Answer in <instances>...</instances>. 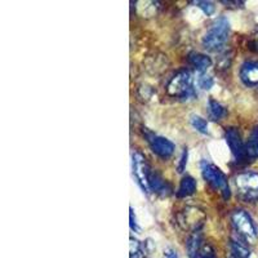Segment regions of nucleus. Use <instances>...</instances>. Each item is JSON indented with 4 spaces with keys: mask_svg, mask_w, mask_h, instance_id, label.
<instances>
[{
    "mask_svg": "<svg viewBox=\"0 0 258 258\" xmlns=\"http://www.w3.org/2000/svg\"><path fill=\"white\" fill-rule=\"evenodd\" d=\"M131 254L129 258H145L144 245L140 240L135 238H131Z\"/></svg>",
    "mask_w": 258,
    "mask_h": 258,
    "instance_id": "17",
    "label": "nucleus"
},
{
    "mask_svg": "<svg viewBox=\"0 0 258 258\" xmlns=\"http://www.w3.org/2000/svg\"><path fill=\"white\" fill-rule=\"evenodd\" d=\"M226 142L231 150L232 155L236 160H243L245 159V145L243 144L240 137V133L236 128H230L226 131Z\"/></svg>",
    "mask_w": 258,
    "mask_h": 258,
    "instance_id": "8",
    "label": "nucleus"
},
{
    "mask_svg": "<svg viewBox=\"0 0 258 258\" xmlns=\"http://www.w3.org/2000/svg\"><path fill=\"white\" fill-rule=\"evenodd\" d=\"M235 187L239 198L244 202L254 203L258 200V173L245 172L235 177Z\"/></svg>",
    "mask_w": 258,
    "mask_h": 258,
    "instance_id": "5",
    "label": "nucleus"
},
{
    "mask_svg": "<svg viewBox=\"0 0 258 258\" xmlns=\"http://www.w3.org/2000/svg\"><path fill=\"white\" fill-rule=\"evenodd\" d=\"M204 220V214L202 213L200 211L195 208H191L185 211V213L182 214V218H181V222L179 223H185V227H190L192 226L194 231H197L198 229V225H202V221Z\"/></svg>",
    "mask_w": 258,
    "mask_h": 258,
    "instance_id": "11",
    "label": "nucleus"
},
{
    "mask_svg": "<svg viewBox=\"0 0 258 258\" xmlns=\"http://www.w3.org/2000/svg\"><path fill=\"white\" fill-rule=\"evenodd\" d=\"M187 156H188L187 149H183V153H182V156H181V159H179V164H178L179 173H182V172L185 170L186 164H187Z\"/></svg>",
    "mask_w": 258,
    "mask_h": 258,
    "instance_id": "23",
    "label": "nucleus"
},
{
    "mask_svg": "<svg viewBox=\"0 0 258 258\" xmlns=\"http://www.w3.org/2000/svg\"><path fill=\"white\" fill-rule=\"evenodd\" d=\"M191 125L197 129L198 132L202 133V135H207V133H208V123H207L206 119H203L202 116L192 115V116H191Z\"/></svg>",
    "mask_w": 258,
    "mask_h": 258,
    "instance_id": "19",
    "label": "nucleus"
},
{
    "mask_svg": "<svg viewBox=\"0 0 258 258\" xmlns=\"http://www.w3.org/2000/svg\"><path fill=\"white\" fill-rule=\"evenodd\" d=\"M149 185L150 190L154 191V192L161 194V195H168L172 191L170 186L168 185V182L160 174L156 173V172H153V170H151V173H150L149 177Z\"/></svg>",
    "mask_w": 258,
    "mask_h": 258,
    "instance_id": "10",
    "label": "nucleus"
},
{
    "mask_svg": "<svg viewBox=\"0 0 258 258\" xmlns=\"http://www.w3.org/2000/svg\"><path fill=\"white\" fill-rule=\"evenodd\" d=\"M132 173L136 182L144 190V192H150L151 190H150L149 185V177L151 173V169H150L146 159L142 154L135 153L132 155Z\"/></svg>",
    "mask_w": 258,
    "mask_h": 258,
    "instance_id": "6",
    "label": "nucleus"
},
{
    "mask_svg": "<svg viewBox=\"0 0 258 258\" xmlns=\"http://www.w3.org/2000/svg\"><path fill=\"white\" fill-rule=\"evenodd\" d=\"M194 258H217L216 257V252L209 244H203V246L197 253V255Z\"/></svg>",
    "mask_w": 258,
    "mask_h": 258,
    "instance_id": "20",
    "label": "nucleus"
},
{
    "mask_svg": "<svg viewBox=\"0 0 258 258\" xmlns=\"http://www.w3.org/2000/svg\"><path fill=\"white\" fill-rule=\"evenodd\" d=\"M195 191H197V181H195L191 176H186L182 178L181 183H179L178 191H177V197H191Z\"/></svg>",
    "mask_w": 258,
    "mask_h": 258,
    "instance_id": "15",
    "label": "nucleus"
},
{
    "mask_svg": "<svg viewBox=\"0 0 258 258\" xmlns=\"http://www.w3.org/2000/svg\"><path fill=\"white\" fill-rule=\"evenodd\" d=\"M146 138L150 145V149L153 150V153L160 156V158H169L174 153V150H176L173 142L167 140L165 137L147 132Z\"/></svg>",
    "mask_w": 258,
    "mask_h": 258,
    "instance_id": "7",
    "label": "nucleus"
},
{
    "mask_svg": "<svg viewBox=\"0 0 258 258\" xmlns=\"http://www.w3.org/2000/svg\"><path fill=\"white\" fill-rule=\"evenodd\" d=\"M208 112L209 116H211L213 120H221L222 117H225L226 115H227V110H226L220 102H217V101L214 100H209Z\"/></svg>",
    "mask_w": 258,
    "mask_h": 258,
    "instance_id": "16",
    "label": "nucleus"
},
{
    "mask_svg": "<svg viewBox=\"0 0 258 258\" xmlns=\"http://www.w3.org/2000/svg\"><path fill=\"white\" fill-rule=\"evenodd\" d=\"M195 6L199 7L200 9H202L203 12L206 13L207 16H212L214 13V11H216V7H214L213 3H211V2H204V0H198V2H195Z\"/></svg>",
    "mask_w": 258,
    "mask_h": 258,
    "instance_id": "22",
    "label": "nucleus"
},
{
    "mask_svg": "<svg viewBox=\"0 0 258 258\" xmlns=\"http://www.w3.org/2000/svg\"><path fill=\"white\" fill-rule=\"evenodd\" d=\"M214 84L213 78H211L209 75H207L206 73L200 74L199 78H198V85H199V88L202 89H211Z\"/></svg>",
    "mask_w": 258,
    "mask_h": 258,
    "instance_id": "21",
    "label": "nucleus"
},
{
    "mask_svg": "<svg viewBox=\"0 0 258 258\" xmlns=\"http://www.w3.org/2000/svg\"><path fill=\"white\" fill-rule=\"evenodd\" d=\"M167 93L170 97H176L181 101H187L195 97L192 87L191 74L186 70H181L169 80L167 85Z\"/></svg>",
    "mask_w": 258,
    "mask_h": 258,
    "instance_id": "3",
    "label": "nucleus"
},
{
    "mask_svg": "<svg viewBox=\"0 0 258 258\" xmlns=\"http://www.w3.org/2000/svg\"><path fill=\"white\" fill-rule=\"evenodd\" d=\"M230 22L226 17H220L212 24L211 29L203 36V47L209 52H218L225 47L229 39Z\"/></svg>",
    "mask_w": 258,
    "mask_h": 258,
    "instance_id": "1",
    "label": "nucleus"
},
{
    "mask_svg": "<svg viewBox=\"0 0 258 258\" xmlns=\"http://www.w3.org/2000/svg\"><path fill=\"white\" fill-rule=\"evenodd\" d=\"M163 258H178V255H177V252L174 249H172V248H167V249L164 250Z\"/></svg>",
    "mask_w": 258,
    "mask_h": 258,
    "instance_id": "25",
    "label": "nucleus"
},
{
    "mask_svg": "<svg viewBox=\"0 0 258 258\" xmlns=\"http://www.w3.org/2000/svg\"><path fill=\"white\" fill-rule=\"evenodd\" d=\"M203 235L199 230L197 231H192V234L190 235V238L187 239V243H186V249H187L188 255L191 258H194L197 255V253L199 252V249L203 246Z\"/></svg>",
    "mask_w": 258,
    "mask_h": 258,
    "instance_id": "13",
    "label": "nucleus"
},
{
    "mask_svg": "<svg viewBox=\"0 0 258 258\" xmlns=\"http://www.w3.org/2000/svg\"><path fill=\"white\" fill-rule=\"evenodd\" d=\"M245 156L249 159L258 158V137H252L245 144Z\"/></svg>",
    "mask_w": 258,
    "mask_h": 258,
    "instance_id": "18",
    "label": "nucleus"
},
{
    "mask_svg": "<svg viewBox=\"0 0 258 258\" xmlns=\"http://www.w3.org/2000/svg\"><path fill=\"white\" fill-rule=\"evenodd\" d=\"M129 221H131V222H129V225H131V229H132V231H135V232L140 231V227H138V223H137V220H136L133 208H131V213H129Z\"/></svg>",
    "mask_w": 258,
    "mask_h": 258,
    "instance_id": "24",
    "label": "nucleus"
},
{
    "mask_svg": "<svg viewBox=\"0 0 258 258\" xmlns=\"http://www.w3.org/2000/svg\"><path fill=\"white\" fill-rule=\"evenodd\" d=\"M188 63L192 66V68L197 69L200 74H204L207 71V69L211 68L212 59L209 58L207 54H203V53H197L192 52L188 54Z\"/></svg>",
    "mask_w": 258,
    "mask_h": 258,
    "instance_id": "12",
    "label": "nucleus"
},
{
    "mask_svg": "<svg viewBox=\"0 0 258 258\" xmlns=\"http://www.w3.org/2000/svg\"><path fill=\"white\" fill-rule=\"evenodd\" d=\"M231 223L235 232L238 235V239H240L245 244H249V245H253V244L257 243V227H255L252 217L245 211H243V209H236V211L232 212Z\"/></svg>",
    "mask_w": 258,
    "mask_h": 258,
    "instance_id": "2",
    "label": "nucleus"
},
{
    "mask_svg": "<svg viewBox=\"0 0 258 258\" xmlns=\"http://www.w3.org/2000/svg\"><path fill=\"white\" fill-rule=\"evenodd\" d=\"M230 250H231V258H250L248 244L241 241L240 239H232L230 243Z\"/></svg>",
    "mask_w": 258,
    "mask_h": 258,
    "instance_id": "14",
    "label": "nucleus"
},
{
    "mask_svg": "<svg viewBox=\"0 0 258 258\" xmlns=\"http://www.w3.org/2000/svg\"><path fill=\"white\" fill-rule=\"evenodd\" d=\"M240 80L246 87H258V63L245 62L240 69Z\"/></svg>",
    "mask_w": 258,
    "mask_h": 258,
    "instance_id": "9",
    "label": "nucleus"
},
{
    "mask_svg": "<svg viewBox=\"0 0 258 258\" xmlns=\"http://www.w3.org/2000/svg\"><path fill=\"white\" fill-rule=\"evenodd\" d=\"M200 170H202V176L206 179L207 183H209L216 191L221 192L223 199H229L231 192H230L229 182L222 170L207 160H203L200 163Z\"/></svg>",
    "mask_w": 258,
    "mask_h": 258,
    "instance_id": "4",
    "label": "nucleus"
}]
</instances>
